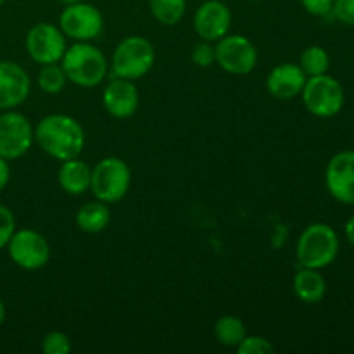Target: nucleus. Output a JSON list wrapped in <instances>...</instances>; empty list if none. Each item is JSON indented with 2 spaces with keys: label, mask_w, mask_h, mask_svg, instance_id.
<instances>
[{
  "label": "nucleus",
  "mask_w": 354,
  "mask_h": 354,
  "mask_svg": "<svg viewBox=\"0 0 354 354\" xmlns=\"http://www.w3.org/2000/svg\"><path fill=\"white\" fill-rule=\"evenodd\" d=\"M35 144L57 161L80 158L85 147V130L69 114H47L35 127Z\"/></svg>",
  "instance_id": "f257e3e1"
},
{
  "label": "nucleus",
  "mask_w": 354,
  "mask_h": 354,
  "mask_svg": "<svg viewBox=\"0 0 354 354\" xmlns=\"http://www.w3.org/2000/svg\"><path fill=\"white\" fill-rule=\"evenodd\" d=\"M61 66L68 82L82 88L99 86L109 73V62L106 54L90 41H75L66 48Z\"/></svg>",
  "instance_id": "f03ea898"
},
{
  "label": "nucleus",
  "mask_w": 354,
  "mask_h": 354,
  "mask_svg": "<svg viewBox=\"0 0 354 354\" xmlns=\"http://www.w3.org/2000/svg\"><path fill=\"white\" fill-rule=\"evenodd\" d=\"M341 241L330 225L311 223L301 232L296 244L297 265L304 268L324 270L339 256Z\"/></svg>",
  "instance_id": "7ed1b4c3"
},
{
  "label": "nucleus",
  "mask_w": 354,
  "mask_h": 354,
  "mask_svg": "<svg viewBox=\"0 0 354 354\" xmlns=\"http://www.w3.org/2000/svg\"><path fill=\"white\" fill-rule=\"evenodd\" d=\"M156 62V48L140 35H130L116 45L111 57L109 68L114 78L137 82L144 78Z\"/></svg>",
  "instance_id": "20e7f679"
},
{
  "label": "nucleus",
  "mask_w": 354,
  "mask_h": 354,
  "mask_svg": "<svg viewBox=\"0 0 354 354\" xmlns=\"http://www.w3.org/2000/svg\"><path fill=\"white\" fill-rule=\"evenodd\" d=\"M131 185V169L121 158H104L92 168L90 192L106 204H116L128 194Z\"/></svg>",
  "instance_id": "39448f33"
},
{
  "label": "nucleus",
  "mask_w": 354,
  "mask_h": 354,
  "mask_svg": "<svg viewBox=\"0 0 354 354\" xmlns=\"http://www.w3.org/2000/svg\"><path fill=\"white\" fill-rule=\"evenodd\" d=\"M301 97H303V104L308 113L322 120L337 116L346 102L344 86L328 73L310 76L301 92Z\"/></svg>",
  "instance_id": "423d86ee"
},
{
  "label": "nucleus",
  "mask_w": 354,
  "mask_h": 354,
  "mask_svg": "<svg viewBox=\"0 0 354 354\" xmlns=\"http://www.w3.org/2000/svg\"><path fill=\"white\" fill-rule=\"evenodd\" d=\"M214 50H216V64L228 75H249L258 64V48L244 35H225L214 44Z\"/></svg>",
  "instance_id": "0eeeda50"
},
{
  "label": "nucleus",
  "mask_w": 354,
  "mask_h": 354,
  "mask_svg": "<svg viewBox=\"0 0 354 354\" xmlns=\"http://www.w3.org/2000/svg\"><path fill=\"white\" fill-rule=\"evenodd\" d=\"M59 28L66 38L73 41H92L100 37L104 30V16L95 6L76 2L64 6L59 14Z\"/></svg>",
  "instance_id": "6e6552de"
},
{
  "label": "nucleus",
  "mask_w": 354,
  "mask_h": 354,
  "mask_svg": "<svg viewBox=\"0 0 354 354\" xmlns=\"http://www.w3.org/2000/svg\"><path fill=\"white\" fill-rule=\"evenodd\" d=\"M35 144V127L16 109L0 114V158L14 161L26 154Z\"/></svg>",
  "instance_id": "1a4fd4ad"
},
{
  "label": "nucleus",
  "mask_w": 354,
  "mask_h": 354,
  "mask_svg": "<svg viewBox=\"0 0 354 354\" xmlns=\"http://www.w3.org/2000/svg\"><path fill=\"white\" fill-rule=\"evenodd\" d=\"M7 252L14 265L26 272H35L44 268L50 259V244L33 228H16L7 244Z\"/></svg>",
  "instance_id": "9d476101"
},
{
  "label": "nucleus",
  "mask_w": 354,
  "mask_h": 354,
  "mask_svg": "<svg viewBox=\"0 0 354 354\" xmlns=\"http://www.w3.org/2000/svg\"><path fill=\"white\" fill-rule=\"evenodd\" d=\"M24 45H26V52L31 61L41 66L61 62L68 48L66 35L62 33L61 28L50 23H38L31 26Z\"/></svg>",
  "instance_id": "9b49d317"
},
{
  "label": "nucleus",
  "mask_w": 354,
  "mask_h": 354,
  "mask_svg": "<svg viewBox=\"0 0 354 354\" xmlns=\"http://www.w3.org/2000/svg\"><path fill=\"white\" fill-rule=\"evenodd\" d=\"M325 185L337 203L354 206V151L332 156L325 169Z\"/></svg>",
  "instance_id": "f8f14e48"
},
{
  "label": "nucleus",
  "mask_w": 354,
  "mask_h": 354,
  "mask_svg": "<svg viewBox=\"0 0 354 354\" xmlns=\"http://www.w3.org/2000/svg\"><path fill=\"white\" fill-rule=\"evenodd\" d=\"M232 10L221 0H206L194 14V30L199 40L216 44L220 38L230 33Z\"/></svg>",
  "instance_id": "ddd939ff"
},
{
  "label": "nucleus",
  "mask_w": 354,
  "mask_h": 354,
  "mask_svg": "<svg viewBox=\"0 0 354 354\" xmlns=\"http://www.w3.org/2000/svg\"><path fill=\"white\" fill-rule=\"evenodd\" d=\"M31 78L23 66L0 61V111L17 109L30 97Z\"/></svg>",
  "instance_id": "4468645a"
},
{
  "label": "nucleus",
  "mask_w": 354,
  "mask_h": 354,
  "mask_svg": "<svg viewBox=\"0 0 354 354\" xmlns=\"http://www.w3.org/2000/svg\"><path fill=\"white\" fill-rule=\"evenodd\" d=\"M104 109L116 120H128L133 116L140 104V95L135 82L124 78H113L102 92Z\"/></svg>",
  "instance_id": "2eb2a0df"
},
{
  "label": "nucleus",
  "mask_w": 354,
  "mask_h": 354,
  "mask_svg": "<svg viewBox=\"0 0 354 354\" xmlns=\"http://www.w3.org/2000/svg\"><path fill=\"white\" fill-rule=\"evenodd\" d=\"M308 76L299 64L282 62L275 66L266 76V90L272 97L279 100H290L301 95Z\"/></svg>",
  "instance_id": "dca6fc26"
},
{
  "label": "nucleus",
  "mask_w": 354,
  "mask_h": 354,
  "mask_svg": "<svg viewBox=\"0 0 354 354\" xmlns=\"http://www.w3.org/2000/svg\"><path fill=\"white\" fill-rule=\"evenodd\" d=\"M92 168L80 158L62 161L57 171L59 187L69 196H83L90 190Z\"/></svg>",
  "instance_id": "f3484780"
},
{
  "label": "nucleus",
  "mask_w": 354,
  "mask_h": 354,
  "mask_svg": "<svg viewBox=\"0 0 354 354\" xmlns=\"http://www.w3.org/2000/svg\"><path fill=\"white\" fill-rule=\"evenodd\" d=\"M292 289L301 303L317 304L324 301L325 294H327V280L322 275L320 270L299 266L297 273L294 275Z\"/></svg>",
  "instance_id": "a211bd4d"
},
{
  "label": "nucleus",
  "mask_w": 354,
  "mask_h": 354,
  "mask_svg": "<svg viewBox=\"0 0 354 354\" xmlns=\"http://www.w3.org/2000/svg\"><path fill=\"white\" fill-rule=\"evenodd\" d=\"M76 225L85 234H100L107 228L111 221L109 204L102 203L99 199H93L85 203L76 211Z\"/></svg>",
  "instance_id": "6ab92c4d"
},
{
  "label": "nucleus",
  "mask_w": 354,
  "mask_h": 354,
  "mask_svg": "<svg viewBox=\"0 0 354 354\" xmlns=\"http://www.w3.org/2000/svg\"><path fill=\"white\" fill-rule=\"evenodd\" d=\"M248 335V327H245L244 320L234 315H225V317L218 318L214 324V337L225 348H237L242 342V339Z\"/></svg>",
  "instance_id": "aec40b11"
},
{
  "label": "nucleus",
  "mask_w": 354,
  "mask_h": 354,
  "mask_svg": "<svg viewBox=\"0 0 354 354\" xmlns=\"http://www.w3.org/2000/svg\"><path fill=\"white\" fill-rule=\"evenodd\" d=\"M149 9L162 26H175L185 17L187 0H149Z\"/></svg>",
  "instance_id": "412c9836"
},
{
  "label": "nucleus",
  "mask_w": 354,
  "mask_h": 354,
  "mask_svg": "<svg viewBox=\"0 0 354 354\" xmlns=\"http://www.w3.org/2000/svg\"><path fill=\"white\" fill-rule=\"evenodd\" d=\"M299 66L308 78L310 76L325 75V73H328V68H330V55H328V52L322 45H310L301 54Z\"/></svg>",
  "instance_id": "4be33fe9"
},
{
  "label": "nucleus",
  "mask_w": 354,
  "mask_h": 354,
  "mask_svg": "<svg viewBox=\"0 0 354 354\" xmlns=\"http://www.w3.org/2000/svg\"><path fill=\"white\" fill-rule=\"evenodd\" d=\"M38 86L41 92L48 93V95H57L64 90L68 78L62 69L61 62H54V64H44L38 71Z\"/></svg>",
  "instance_id": "5701e85b"
},
{
  "label": "nucleus",
  "mask_w": 354,
  "mask_h": 354,
  "mask_svg": "<svg viewBox=\"0 0 354 354\" xmlns=\"http://www.w3.org/2000/svg\"><path fill=\"white\" fill-rule=\"evenodd\" d=\"M73 349V342L68 334L61 330H52L45 334L41 341V351L44 354H69Z\"/></svg>",
  "instance_id": "b1692460"
},
{
  "label": "nucleus",
  "mask_w": 354,
  "mask_h": 354,
  "mask_svg": "<svg viewBox=\"0 0 354 354\" xmlns=\"http://www.w3.org/2000/svg\"><path fill=\"white\" fill-rule=\"evenodd\" d=\"M239 354H272L275 353V346L263 335H245L241 344L237 346Z\"/></svg>",
  "instance_id": "393cba45"
},
{
  "label": "nucleus",
  "mask_w": 354,
  "mask_h": 354,
  "mask_svg": "<svg viewBox=\"0 0 354 354\" xmlns=\"http://www.w3.org/2000/svg\"><path fill=\"white\" fill-rule=\"evenodd\" d=\"M190 59L199 68H211L213 64H216V50H214L213 41H197L192 47V52H190Z\"/></svg>",
  "instance_id": "a878e982"
},
{
  "label": "nucleus",
  "mask_w": 354,
  "mask_h": 354,
  "mask_svg": "<svg viewBox=\"0 0 354 354\" xmlns=\"http://www.w3.org/2000/svg\"><path fill=\"white\" fill-rule=\"evenodd\" d=\"M16 232V218L7 206L0 204V249L7 248L10 237Z\"/></svg>",
  "instance_id": "bb28decb"
},
{
  "label": "nucleus",
  "mask_w": 354,
  "mask_h": 354,
  "mask_svg": "<svg viewBox=\"0 0 354 354\" xmlns=\"http://www.w3.org/2000/svg\"><path fill=\"white\" fill-rule=\"evenodd\" d=\"M332 16L346 26H354V0H334Z\"/></svg>",
  "instance_id": "cd10ccee"
},
{
  "label": "nucleus",
  "mask_w": 354,
  "mask_h": 354,
  "mask_svg": "<svg viewBox=\"0 0 354 354\" xmlns=\"http://www.w3.org/2000/svg\"><path fill=\"white\" fill-rule=\"evenodd\" d=\"M299 2L308 14L317 17L328 16L334 7V0H299Z\"/></svg>",
  "instance_id": "c85d7f7f"
},
{
  "label": "nucleus",
  "mask_w": 354,
  "mask_h": 354,
  "mask_svg": "<svg viewBox=\"0 0 354 354\" xmlns=\"http://www.w3.org/2000/svg\"><path fill=\"white\" fill-rule=\"evenodd\" d=\"M10 182V166L9 161L3 158H0V192L9 185Z\"/></svg>",
  "instance_id": "c756f323"
},
{
  "label": "nucleus",
  "mask_w": 354,
  "mask_h": 354,
  "mask_svg": "<svg viewBox=\"0 0 354 354\" xmlns=\"http://www.w3.org/2000/svg\"><path fill=\"white\" fill-rule=\"evenodd\" d=\"M344 234H346V239H348L349 244L354 248V214L351 218H349L348 221H346V227H344Z\"/></svg>",
  "instance_id": "7c9ffc66"
},
{
  "label": "nucleus",
  "mask_w": 354,
  "mask_h": 354,
  "mask_svg": "<svg viewBox=\"0 0 354 354\" xmlns=\"http://www.w3.org/2000/svg\"><path fill=\"white\" fill-rule=\"evenodd\" d=\"M6 304H3V301L0 299V325L3 324V320H6Z\"/></svg>",
  "instance_id": "2f4dec72"
},
{
  "label": "nucleus",
  "mask_w": 354,
  "mask_h": 354,
  "mask_svg": "<svg viewBox=\"0 0 354 354\" xmlns=\"http://www.w3.org/2000/svg\"><path fill=\"white\" fill-rule=\"evenodd\" d=\"M59 2L62 3V6H71V3H76V2H82V0H59Z\"/></svg>",
  "instance_id": "473e14b6"
},
{
  "label": "nucleus",
  "mask_w": 354,
  "mask_h": 354,
  "mask_svg": "<svg viewBox=\"0 0 354 354\" xmlns=\"http://www.w3.org/2000/svg\"><path fill=\"white\" fill-rule=\"evenodd\" d=\"M6 2H7V0H0V6H3Z\"/></svg>",
  "instance_id": "72a5a7b5"
},
{
  "label": "nucleus",
  "mask_w": 354,
  "mask_h": 354,
  "mask_svg": "<svg viewBox=\"0 0 354 354\" xmlns=\"http://www.w3.org/2000/svg\"><path fill=\"white\" fill-rule=\"evenodd\" d=\"M245 2H259V0H245Z\"/></svg>",
  "instance_id": "f704fd0d"
}]
</instances>
